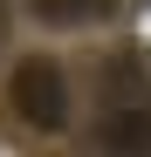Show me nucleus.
Listing matches in <instances>:
<instances>
[{"label": "nucleus", "instance_id": "obj_2", "mask_svg": "<svg viewBox=\"0 0 151 157\" xmlns=\"http://www.w3.org/2000/svg\"><path fill=\"white\" fill-rule=\"evenodd\" d=\"M89 157H151V102H110L89 123Z\"/></svg>", "mask_w": 151, "mask_h": 157}, {"label": "nucleus", "instance_id": "obj_3", "mask_svg": "<svg viewBox=\"0 0 151 157\" xmlns=\"http://www.w3.org/2000/svg\"><path fill=\"white\" fill-rule=\"evenodd\" d=\"M117 0H35V21L41 28H96V21H110Z\"/></svg>", "mask_w": 151, "mask_h": 157}, {"label": "nucleus", "instance_id": "obj_1", "mask_svg": "<svg viewBox=\"0 0 151 157\" xmlns=\"http://www.w3.org/2000/svg\"><path fill=\"white\" fill-rule=\"evenodd\" d=\"M7 102H14V116L28 130L55 137V130L69 123V75L48 55H28V62H14V75H7Z\"/></svg>", "mask_w": 151, "mask_h": 157}, {"label": "nucleus", "instance_id": "obj_4", "mask_svg": "<svg viewBox=\"0 0 151 157\" xmlns=\"http://www.w3.org/2000/svg\"><path fill=\"white\" fill-rule=\"evenodd\" d=\"M0 28H7V0H0Z\"/></svg>", "mask_w": 151, "mask_h": 157}]
</instances>
